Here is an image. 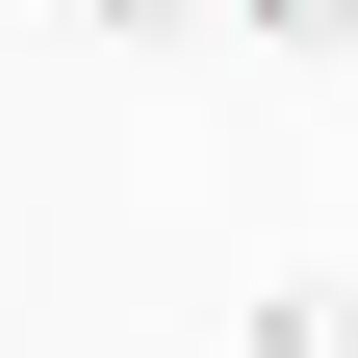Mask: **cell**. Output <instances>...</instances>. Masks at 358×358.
Segmentation results:
<instances>
[{"label": "cell", "mask_w": 358, "mask_h": 358, "mask_svg": "<svg viewBox=\"0 0 358 358\" xmlns=\"http://www.w3.org/2000/svg\"><path fill=\"white\" fill-rule=\"evenodd\" d=\"M256 358H358V282H256Z\"/></svg>", "instance_id": "cell-1"}, {"label": "cell", "mask_w": 358, "mask_h": 358, "mask_svg": "<svg viewBox=\"0 0 358 358\" xmlns=\"http://www.w3.org/2000/svg\"><path fill=\"white\" fill-rule=\"evenodd\" d=\"M231 26H256V52H358V0H231Z\"/></svg>", "instance_id": "cell-2"}, {"label": "cell", "mask_w": 358, "mask_h": 358, "mask_svg": "<svg viewBox=\"0 0 358 358\" xmlns=\"http://www.w3.org/2000/svg\"><path fill=\"white\" fill-rule=\"evenodd\" d=\"M103 26H179V0H103Z\"/></svg>", "instance_id": "cell-3"}]
</instances>
